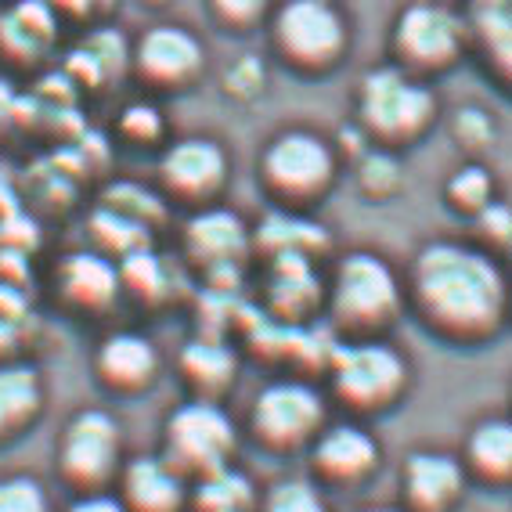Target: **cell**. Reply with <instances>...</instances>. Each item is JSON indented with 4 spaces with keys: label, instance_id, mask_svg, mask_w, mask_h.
Segmentation results:
<instances>
[{
    "label": "cell",
    "instance_id": "6da1fadb",
    "mask_svg": "<svg viewBox=\"0 0 512 512\" xmlns=\"http://www.w3.org/2000/svg\"><path fill=\"white\" fill-rule=\"evenodd\" d=\"M415 300L444 336L484 339L502 325L505 282L484 253L437 242L415 260Z\"/></svg>",
    "mask_w": 512,
    "mask_h": 512
},
{
    "label": "cell",
    "instance_id": "7a4b0ae2",
    "mask_svg": "<svg viewBox=\"0 0 512 512\" xmlns=\"http://www.w3.org/2000/svg\"><path fill=\"white\" fill-rule=\"evenodd\" d=\"M357 109H361V127H368L372 138L383 145H408L437 119V98L426 91L419 76L386 65L361 80Z\"/></svg>",
    "mask_w": 512,
    "mask_h": 512
},
{
    "label": "cell",
    "instance_id": "3957f363",
    "mask_svg": "<svg viewBox=\"0 0 512 512\" xmlns=\"http://www.w3.org/2000/svg\"><path fill=\"white\" fill-rule=\"evenodd\" d=\"M347 22L329 0H285L271 19V44L296 73H329L347 55Z\"/></svg>",
    "mask_w": 512,
    "mask_h": 512
},
{
    "label": "cell",
    "instance_id": "277c9868",
    "mask_svg": "<svg viewBox=\"0 0 512 512\" xmlns=\"http://www.w3.org/2000/svg\"><path fill=\"white\" fill-rule=\"evenodd\" d=\"M466 44V26L440 4H408L394 22L390 51L397 69L412 76H430L455 65Z\"/></svg>",
    "mask_w": 512,
    "mask_h": 512
},
{
    "label": "cell",
    "instance_id": "5b68a950",
    "mask_svg": "<svg viewBox=\"0 0 512 512\" xmlns=\"http://www.w3.org/2000/svg\"><path fill=\"white\" fill-rule=\"evenodd\" d=\"M336 159L329 145L307 130H285L264 148L260 177L271 188V195L285 202H311L332 184Z\"/></svg>",
    "mask_w": 512,
    "mask_h": 512
},
{
    "label": "cell",
    "instance_id": "8992f818",
    "mask_svg": "<svg viewBox=\"0 0 512 512\" xmlns=\"http://www.w3.org/2000/svg\"><path fill=\"white\" fill-rule=\"evenodd\" d=\"M332 379H336L339 397L354 408H383L397 401L408 383V368L401 354L383 343H350V347L332 350Z\"/></svg>",
    "mask_w": 512,
    "mask_h": 512
},
{
    "label": "cell",
    "instance_id": "52a82bcc",
    "mask_svg": "<svg viewBox=\"0 0 512 512\" xmlns=\"http://www.w3.org/2000/svg\"><path fill=\"white\" fill-rule=\"evenodd\" d=\"M397 282L390 267L372 253H354L339 264L332 307L347 329H379L397 314Z\"/></svg>",
    "mask_w": 512,
    "mask_h": 512
},
{
    "label": "cell",
    "instance_id": "ba28073f",
    "mask_svg": "<svg viewBox=\"0 0 512 512\" xmlns=\"http://www.w3.org/2000/svg\"><path fill=\"white\" fill-rule=\"evenodd\" d=\"M134 69L148 87L177 94L192 87L206 69V51L199 40L181 26H156L134 47Z\"/></svg>",
    "mask_w": 512,
    "mask_h": 512
},
{
    "label": "cell",
    "instance_id": "9c48e42d",
    "mask_svg": "<svg viewBox=\"0 0 512 512\" xmlns=\"http://www.w3.org/2000/svg\"><path fill=\"white\" fill-rule=\"evenodd\" d=\"M321 397L303 383H275L256 397L253 426L256 433L275 444V448H293L307 440L321 426Z\"/></svg>",
    "mask_w": 512,
    "mask_h": 512
},
{
    "label": "cell",
    "instance_id": "30bf717a",
    "mask_svg": "<svg viewBox=\"0 0 512 512\" xmlns=\"http://www.w3.org/2000/svg\"><path fill=\"white\" fill-rule=\"evenodd\" d=\"M170 448L192 469H220L228 451L235 448V430H231L228 415L217 404L195 401L184 404L181 412L170 419Z\"/></svg>",
    "mask_w": 512,
    "mask_h": 512
},
{
    "label": "cell",
    "instance_id": "8fae6325",
    "mask_svg": "<svg viewBox=\"0 0 512 512\" xmlns=\"http://www.w3.org/2000/svg\"><path fill=\"white\" fill-rule=\"evenodd\" d=\"M119 430L105 412H80L62 437V469L73 484L94 487L116 466Z\"/></svg>",
    "mask_w": 512,
    "mask_h": 512
},
{
    "label": "cell",
    "instance_id": "7c38bea8",
    "mask_svg": "<svg viewBox=\"0 0 512 512\" xmlns=\"http://www.w3.org/2000/svg\"><path fill=\"white\" fill-rule=\"evenodd\" d=\"M159 174H163V184L177 199L206 202L228 181V156H224V148L217 141L188 138L170 145Z\"/></svg>",
    "mask_w": 512,
    "mask_h": 512
},
{
    "label": "cell",
    "instance_id": "4fadbf2b",
    "mask_svg": "<svg viewBox=\"0 0 512 512\" xmlns=\"http://www.w3.org/2000/svg\"><path fill=\"white\" fill-rule=\"evenodd\" d=\"M55 44V8L44 0H22L0 15V51L22 65H33Z\"/></svg>",
    "mask_w": 512,
    "mask_h": 512
},
{
    "label": "cell",
    "instance_id": "5bb4252c",
    "mask_svg": "<svg viewBox=\"0 0 512 512\" xmlns=\"http://www.w3.org/2000/svg\"><path fill=\"white\" fill-rule=\"evenodd\" d=\"M246 228L228 210H210L188 224V249L206 267H231L246 249Z\"/></svg>",
    "mask_w": 512,
    "mask_h": 512
},
{
    "label": "cell",
    "instance_id": "9a60e30c",
    "mask_svg": "<svg viewBox=\"0 0 512 512\" xmlns=\"http://www.w3.org/2000/svg\"><path fill=\"white\" fill-rule=\"evenodd\" d=\"M98 372L109 386L119 390H141L156 372V350L134 332H116L98 350Z\"/></svg>",
    "mask_w": 512,
    "mask_h": 512
},
{
    "label": "cell",
    "instance_id": "2e32d148",
    "mask_svg": "<svg viewBox=\"0 0 512 512\" xmlns=\"http://www.w3.org/2000/svg\"><path fill=\"white\" fill-rule=\"evenodd\" d=\"M314 458H318L321 473L350 484V480L365 476L375 466V440L365 430H357V426H336V430H329L318 440Z\"/></svg>",
    "mask_w": 512,
    "mask_h": 512
},
{
    "label": "cell",
    "instance_id": "e0dca14e",
    "mask_svg": "<svg viewBox=\"0 0 512 512\" xmlns=\"http://www.w3.org/2000/svg\"><path fill=\"white\" fill-rule=\"evenodd\" d=\"M404 480H408V498L415 509L440 512L462 487V469L448 455H412Z\"/></svg>",
    "mask_w": 512,
    "mask_h": 512
},
{
    "label": "cell",
    "instance_id": "ac0fdd59",
    "mask_svg": "<svg viewBox=\"0 0 512 512\" xmlns=\"http://www.w3.org/2000/svg\"><path fill=\"white\" fill-rule=\"evenodd\" d=\"M119 275L105 256L80 253L62 264V293L80 307H109L116 300Z\"/></svg>",
    "mask_w": 512,
    "mask_h": 512
},
{
    "label": "cell",
    "instance_id": "d6986e66",
    "mask_svg": "<svg viewBox=\"0 0 512 512\" xmlns=\"http://www.w3.org/2000/svg\"><path fill=\"white\" fill-rule=\"evenodd\" d=\"M181 498L177 476L156 458H138L127 469V502L134 512H177Z\"/></svg>",
    "mask_w": 512,
    "mask_h": 512
},
{
    "label": "cell",
    "instance_id": "ffe728a7",
    "mask_svg": "<svg viewBox=\"0 0 512 512\" xmlns=\"http://www.w3.org/2000/svg\"><path fill=\"white\" fill-rule=\"evenodd\" d=\"M40 408V383L37 372L26 365L0 368V440L22 430Z\"/></svg>",
    "mask_w": 512,
    "mask_h": 512
},
{
    "label": "cell",
    "instance_id": "44dd1931",
    "mask_svg": "<svg viewBox=\"0 0 512 512\" xmlns=\"http://www.w3.org/2000/svg\"><path fill=\"white\" fill-rule=\"evenodd\" d=\"M473 29L480 44H484V55L491 58V65L498 73H509L512 65V19H509V0H473Z\"/></svg>",
    "mask_w": 512,
    "mask_h": 512
},
{
    "label": "cell",
    "instance_id": "7402d4cb",
    "mask_svg": "<svg viewBox=\"0 0 512 512\" xmlns=\"http://www.w3.org/2000/svg\"><path fill=\"white\" fill-rule=\"evenodd\" d=\"M181 372L188 375V383L202 386V390H224L235 375V357L217 339H199V343L184 347Z\"/></svg>",
    "mask_w": 512,
    "mask_h": 512
},
{
    "label": "cell",
    "instance_id": "603a6c76",
    "mask_svg": "<svg viewBox=\"0 0 512 512\" xmlns=\"http://www.w3.org/2000/svg\"><path fill=\"white\" fill-rule=\"evenodd\" d=\"M275 264V311H311V303L318 300V282L307 267V256H278Z\"/></svg>",
    "mask_w": 512,
    "mask_h": 512
},
{
    "label": "cell",
    "instance_id": "cb8c5ba5",
    "mask_svg": "<svg viewBox=\"0 0 512 512\" xmlns=\"http://www.w3.org/2000/svg\"><path fill=\"white\" fill-rule=\"evenodd\" d=\"M260 246L278 256H307L311 249L325 246V231L314 228L311 220L267 217L264 228H260Z\"/></svg>",
    "mask_w": 512,
    "mask_h": 512
},
{
    "label": "cell",
    "instance_id": "d4e9b609",
    "mask_svg": "<svg viewBox=\"0 0 512 512\" xmlns=\"http://www.w3.org/2000/svg\"><path fill=\"white\" fill-rule=\"evenodd\" d=\"M469 458L491 480H505L512 469V430L505 422H484L480 430L469 437Z\"/></svg>",
    "mask_w": 512,
    "mask_h": 512
},
{
    "label": "cell",
    "instance_id": "484cf974",
    "mask_svg": "<svg viewBox=\"0 0 512 512\" xmlns=\"http://www.w3.org/2000/svg\"><path fill=\"white\" fill-rule=\"evenodd\" d=\"M249 498H253V491H249V484L242 476L213 469V476L206 480V487L199 494V505L206 512H242Z\"/></svg>",
    "mask_w": 512,
    "mask_h": 512
},
{
    "label": "cell",
    "instance_id": "4316f807",
    "mask_svg": "<svg viewBox=\"0 0 512 512\" xmlns=\"http://www.w3.org/2000/svg\"><path fill=\"white\" fill-rule=\"evenodd\" d=\"M448 199L455 202L458 210L480 213L487 202H491V174H487L484 166H466V170H458L448 184Z\"/></svg>",
    "mask_w": 512,
    "mask_h": 512
},
{
    "label": "cell",
    "instance_id": "83f0119b",
    "mask_svg": "<svg viewBox=\"0 0 512 512\" xmlns=\"http://www.w3.org/2000/svg\"><path fill=\"white\" fill-rule=\"evenodd\" d=\"M264 512H325V502L307 480H285L271 487Z\"/></svg>",
    "mask_w": 512,
    "mask_h": 512
},
{
    "label": "cell",
    "instance_id": "f1b7e54d",
    "mask_svg": "<svg viewBox=\"0 0 512 512\" xmlns=\"http://www.w3.org/2000/svg\"><path fill=\"white\" fill-rule=\"evenodd\" d=\"M0 512H47L44 491L29 476L0 480Z\"/></svg>",
    "mask_w": 512,
    "mask_h": 512
},
{
    "label": "cell",
    "instance_id": "f546056e",
    "mask_svg": "<svg viewBox=\"0 0 512 512\" xmlns=\"http://www.w3.org/2000/svg\"><path fill=\"white\" fill-rule=\"evenodd\" d=\"M271 0H210L213 19L228 29H246L264 19Z\"/></svg>",
    "mask_w": 512,
    "mask_h": 512
},
{
    "label": "cell",
    "instance_id": "4dcf8cb0",
    "mask_svg": "<svg viewBox=\"0 0 512 512\" xmlns=\"http://www.w3.org/2000/svg\"><path fill=\"white\" fill-rule=\"evenodd\" d=\"M401 184V166H397L394 156L386 152H375L361 163V188L372 195H390Z\"/></svg>",
    "mask_w": 512,
    "mask_h": 512
},
{
    "label": "cell",
    "instance_id": "1f68e13d",
    "mask_svg": "<svg viewBox=\"0 0 512 512\" xmlns=\"http://www.w3.org/2000/svg\"><path fill=\"white\" fill-rule=\"evenodd\" d=\"M119 127H123V134H127L130 141L148 145V141H156L159 134H163V119H159V112L152 109V105H130V109L123 112V119H119Z\"/></svg>",
    "mask_w": 512,
    "mask_h": 512
},
{
    "label": "cell",
    "instance_id": "d6a6232c",
    "mask_svg": "<svg viewBox=\"0 0 512 512\" xmlns=\"http://www.w3.org/2000/svg\"><path fill=\"white\" fill-rule=\"evenodd\" d=\"M264 87V69H260V58H238L228 69V91L235 98H253Z\"/></svg>",
    "mask_w": 512,
    "mask_h": 512
},
{
    "label": "cell",
    "instance_id": "836d02e7",
    "mask_svg": "<svg viewBox=\"0 0 512 512\" xmlns=\"http://www.w3.org/2000/svg\"><path fill=\"white\" fill-rule=\"evenodd\" d=\"M458 138L466 141V148H484L491 141V116L480 109H462L455 119Z\"/></svg>",
    "mask_w": 512,
    "mask_h": 512
},
{
    "label": "cell",
    "instance_id": "e575fe53",
    "mask_svg": "<svg viewBox=\"0 0 512 512\" xmlns=\"http://www.w3.org/2000/svg\"><path fill=\"white\" fill-rule=\"evenodd\" d=\"M480 228H484L494 242H505V238H509V210L498 206V202H487L484 210H480Z\"/></svg>",
    "mask_w": 512,
    "mask_h": 512
},
{
    "label": "cell",
    "instance_id": "d590c367",
    "mask_svg": "<svg viewBox=\"0 0 512 512\" xmlns=\"http://www.w3.org/2000/svg\"><path fill=\"white\" fill-rule=\"evenodd\" d=\"M73 512H123V509L112 498H87V502L73 505Z\"/></svg>",
    "mask_w": 512,
    "mask_h": 512
},
{
    "label": "cell",
    "instance_id": "8d00e7d4",
    "mask_svg": "<svg viewBox=\"0 0 512 512\" xmlns=\"http://www.w3.org/2000/svg\"><path fill=\"white\" fill-rule=\"evenodd\" d=\"M55 4H58V8H65V11H76V15H87V11L101 8V4L109 8V0H55Z\"/></svg>",
    "mask_w": 512,
    "mask_h": 512
},
{
    "label": "cell",
    "instance_id": "74e56055",
    "mask_svg": "<svg viewBox=\"0 0 512 512\" xmlns=\"http://www.w3.org/2000/svg\"><path fill=\"white\" fill-rule=\"evenodd\" d=\"M15 325H19V321L0 318V354H4V350H8L11 343H15Z\"/></svg>",
    "mask_w": 512,
    "mask_h": 512
},
{
    "label": "cell",
    "instance_id": "f35d334b",
    "mask_svg": "<svg viewBox=\"0 0 512 512\" xmlns=\"http://www.w3.org/2000/svg\"><path fill=\"white\" fill-rule=\"evenodd\" d=\"M372 512H390V509H372Z\"/></svg>",
    "mask_w": 512,
    "mask_h": 512
},
{
    "label": "cell",
    "instance_id": "ab89813d",
    "mask_svg": "<svg viewBox=\"0 0 512 512\" xmlns=\"http://www.w3.org/2000/svg\"><path fill=\"white\" fill-rule=\"evenodd\" d=\"M156 4H163V0H156Z\"/></svg>",
    "mask_w": 512,
    "mask_h": 512
}]
</instances>
